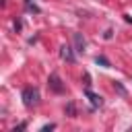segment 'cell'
<instances>
[{"label": "cell", "mask_w": 132, "mask_h": 132, "mask_svg": "<svg viewBox=\"0 0 132 132\" xmlns=\"http://www.w3.org/2000/svg\"><path fill=\"white\" fill-rule=\"evenodd\" d=\"M23 103H25V107H33V105H37L39 103V91L35 89V87H27V89H23Z\"/></svg>", "instance_id": "cell-1"}, {"label": "cell", "mask_w": 132, "mask_h": 132, "mask_svg": "<svg viewBox=\"0 0 132 132\" xmlns=\"http://www.w3.org/2000/svg\"><path fill=\"white\" fill-rule=\"evenodd\" d=\"M47 85H50V89H52L54 93H64V85H62V80H60V76H58L56 72H54V74H50Z\"/></svg>", "instance_id": "cell-2"}, {"label": "cell", "mask_w": 132, "mask_h": 132, "mask_svg": "<svg viewBox=\"0 0 132 132\" xmlns=\"http://www.w3.org/2000/svg\"><path fill=\"white\" fill-rule=\"evenodd\" d=\"M60 58L66 60V62H74V60H76V56H74V52H72V47H70L68 43L60 45Z\"/></svg>", "instance_id": "cell-3"}, {"label": "cell", "mask_w": 132, "mask_h": 132, "mask_svg": "<svg viewBox=\"0 0 132 132\" xmlns=\"http://www.w3.org/2000/svg\"><path fill=\"white\" fill-rule=\"evenodd\" d=\"M85 95H87V99L91 101V105H93V107H101V105H103V99H101L97 93H93L91 89H87V91H85Z\"/></svg>", "instance_id": "cell-4"}, {"label": "cell", "mask_w": 132, "mask_h": 132, "mask_svg": "<svg viewBox=\"0 0 132 132\" xmlns=\"http://www.w3.org/2000/svg\"><path fill=\"white\" fill-rule=\"evenodd\" d=\"M74 45H76V52H85V47H87V41H85L82 33H74Z\"/></svg>", "instance_id": "cell-5"}, {"label": "cell", "mask_w": 132, "mask_h": 132, "mask_svg": "<svg viewBox=\"0 0 132 132\" xmlns=\"http://www.w3.org/2000/svg\"><path fill=\"white\" fill-rule=\"evenodd\" d=\"M97 64H101L103 68H109V60L107 58H103V56H97V60H95Z\"/></svg>", "instance_id": "cell-6"}, {"label": "cell", "mask_w": 132, "mask_h": 132, "mask_svg": "<svg viewBox=\"0 0 132 132\" xmlns=\"http://www.w3.org/2000/svg\"><path fill=\"white\" fill-rule=\"evenodd\" d=\"M66 111H68V116H70V118H74V116H76V109H74V103H72V101L66 105Z\"/></svg>", "instance_id": "cell-7"}, {"label": "cell", "mask_w": 132, "mask_h": 132, "mask_svg": "<svg viewBox=\"0 0 132 132\" xmlns=\"http://www.w3.org/2000/svg\"><path fill=\"white\" fill-rule=\"evenodd\" d=\"M56 128V124H45L43 128H41V132H47V130H54Z\"/></svg>", "instance_id": "cell-8"}]
</instances>
